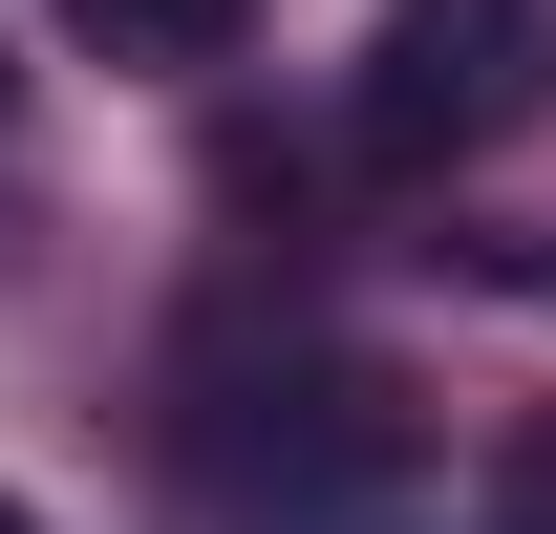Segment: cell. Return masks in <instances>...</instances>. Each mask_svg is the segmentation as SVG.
<instances>
[{"instance_id": "1", "label": "cell", "mask_w": 556, "mask_h": 534, "mask_svg": "<svg viewBox=\"0 0 556 534\" xmlns=\"http://www.w3.org/2000/svg\"><path fill=\"white\" fill-rule=\"evenodd\" d=\"M535 86V0H386V43H364V150H471L492 107Z\"/></svg>"}, {"instance_id": "2", "label": "cell", "mask_w": 556, "mask_h": 534, "mask_svg": "<svg viewBox=\"0 0 556 534\" xmlns=\"http://www.w3.org/2000/svg\"><path fill=\"white\" fill-rule=\"evenodd\" d=\"M65 43H86V65H236L257 0H65Z\"/></svg>"}, {"instance_id": "3", "label": "cell", "mask_w": 556, "mask_h": 534, "mask_svg": "<svg viewBox=\"0 0 556 534\" xmlns=\"http://www.w3.org/2000/svg\"><path fill=\"white\" fill-rule=\"evenodd\" d=\"M492 534H556V428H514V449H492Z\"/></svg>"}, {"instance_id": "4", "label": "cell", "mask_w": 556, "mask_h": 534, "mask_svg": "<svg viewBox=\"0 0 556 534\" xmlns=\"http://www.w3.org/2000/svg\"><path fill=\"white\" fill-rule=\"evenodd\" d=\"M0 534H43V513H22V492H0Z\"/></svg>"}]
</instances>
